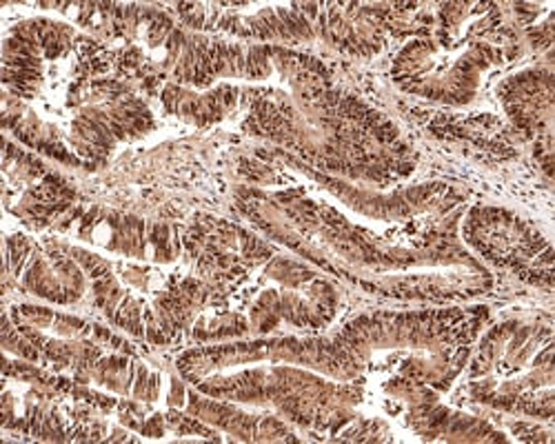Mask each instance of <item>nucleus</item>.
<instances>
[{
  "instance_id": "f257e3e1",
  "label": "nucleus",
  "mask_w": 555,
  "mask_h": 444,
  "mask_svg": "<svg viewBox=\"0 0 555 444\" xmlns=\"http://www.w3.org/2000/svg\"><path fill=\"white\" fill-rule=\"evenodd\" d=\"M487 318V306L383 309L360 314L330 334L258 336L201 344L182 351L176 369L190 382L218 369L285 363L338 382H362L366 374L389 371L396 365V378L447 391L467 367Z\"/></svg>"
},
{
  "instance_id": "f03ea898",
  "label": "nucleus",
  "mask_w": 555,
  "mask_h": 444,
  "mask_svg": "<svg viewBox=\"0 0 555 444\" xmlns=\"http://www.w3.org/2000/svg\"><path fill=\"white\" fill-rule=\"evenodd\" d=\"M238 211L269 240L281 243L318 272L372 296L406 302H455L491 289L487 264L465 245L434 236L402 243L351 222L334 205L302 192L243 187Z\"/></svg>"
},
{
  "instance_id": "7ed1b4c3",
  "label": "nucleus",
  "mask_w": 555,
  "mask_h": 444,
  "mask_svg": "<svg viewBox=\"0 0 555 444\" xmlns=\"http://www.w3.org/2000/svg\"><path fill=\"white\" fill-rule=\"evenodd\" d=\"M287 87L256 94L245 120L294 160L349 183L385 190L415 167L398 127L372 105L325 78L315 61L281 50L275 56Z\"/></svg>"
},
{
  "instance_id": "20e7f679",
  "label": "nucleus",
  "mask_w": 555,
  "mask_h": 444,
  "mask_svg": "<svg viewBox=\"0 0 555 444\" xmlns=\"http://www.w3.org/2000/svg\"><path fill=\"white\" fill-rule=\"evenodd\" d=\"M205 395L264 409L307 431L349 438L364 418L360 382H338L311 369L285 363H251L209 371L190 380Z\"/></svg>"
},
{
  "instance_id": "39448f33",
  "label": "nucleus",
  "mask_w": 555,
  "mask_h": 444,
  "mask_svg": "<svg viewBox=\"0 0 555 444\" xmlns=\"http://www.w3.org/2000/svg\"><path fill=\"white\" fill-rule=\"evenodd\" d=\"M551 323L508 318L482 331L467 361V391L489 409L551 422L555 414Z\"/></svg>"
},
{
  "instance_id": "423d86ee",
  "label": "nucleus",
  "mask_w": 555,
  "mask_h": 444,
  "mask_svg": "<svg viewBox=\"0 0 555 444\" xmlns=\"http://www.w3.org/2000/svg\"><path fill=\"white\" fill-rule=\"evenodd\" d=\"M116 10L125 18V27L141 34L171 82L209 89L218 80H267L275 74V56L283 48L196 31L154 8L129 5Z\"/></svg>"
},
{
  "instance_id": "0eeeda50",
  "label": "nucleus",
  "mask_w": 555,
  "mask_h": 444,
  "mask_svg": "<svg viewBox=\"0 0 555 444\" xmlns=\"http://www.w3.org/2000/svg\"><path fill=\"white\" fill-rule=\"evenodd\" d=\"M502 58L500 48L482 40L413 38L396 54L391 78L409 96L465 107L476 101L485 74Z\"/></svg>"
},
{
  "instance_id": "6e6552de",
  "label": "nucleus",
  "mask_w": 555,
  "mask_h": 444,
  "mask_svg": "<svg viewBox=\"0 0 555 444\" xmlns=\"http://www.w3.org/2000/svg\"><path fill=\"white\" fill-rule=\"evenodd\" d=\"M50 230L101 251L152 264H171L182 253V232L178 225L103 205L76 203Z\"/></svg>"
},
{
  "instance_id": "1a4fd4ad",
  "label": "nucleus",
  "mask_w": 555,
  "mask_h": 444,
  "mask_svg": "<svg viewBox=\"0 0 555 444\" xmlns=\"http://www.w3.org/2000/svg\"><path fill=\"white\" fill-rule=\"evenodd\" d=\"M460 236L478 260L551 289L553 247L529 220L504 207L476 205L460 222Z\"/></svg>"
},
{
  "instance_id": "9d476101",
  "label": "nucleus",
  "mask_w": 555,
  "mask_h": 444,
  "mask_svg": "<svg viewBox=\"0 0 555 444\" xmlns=\"http://www.w3.org/2000/svg\"><path fill=\"white\" fill-rule=\"evenodd\" d=\"M154 129V112L143 99L118 82H103L94 87V99L80 105L74 114L67 129V143L82 160L85 169H96L103 167L120 145L143 139Z\"/></svg>"
},
{
  "instance_id": "9b49d317",
  "label": "nucleus",
  "mask_w": 555,
  "mask_h": 444,
  "mask_svg": "<svg viewBox=\"0 0 555 444\" xmlns=\"http://www.w3.org/2000/svg\"><path fill=\"white\" fill-rule=\"evenodd\" d=\"M5 291L14 283L21 291L50 304L69 306L89 291L87 274L69 253L65 238L36 240L27 234H12L3 245Z\"/></svg>"
},
{
  "instance_id": "f8f14e48",
  "label": "nucleus",
  "mask_w": 555,
  "mask_h": 444,
  "mask_svg": "<svg viewBox=\"0 0 555 444\" xmlns=\"http://www.w3.org/2000/svg\"><path fill=\"white\" fill-rule=\"evenodd\" d=\"M292 167L305 173L322 192L332 194L351 211L369 218L380 220L385 225H413L415 220L438 218L442 220L449 211L462 205V196L447 183H423L400 190H376V187H358L356 183L343 181L327 173L309 169L307 165L294 160L292 156L278 152Z\"/></svg>"
},
{
  "instance_id": "ddd939ff",
  "label": "nucleus",
  "mask_w": 555,
  "mask_h": 444,
  "mask_svg": "<svg viewBox=\"0 0 555 444\" xmlns=\"http://www.w3.org/2000/svg\"><path fill=\"white\" fill-rule=\"evenodd\" d=\"M318 12L320 3L262 5L251 14L222 10L220 5H180L184 27L207 34L216 31L234 36L243 42L283 50L318 42Z\"/></svg>"
},
{
  "instance_id": "4468645a",
  "label": "nucleus",
  "mask_w": 555,
  "mask_h": 444,
  "mask_svg": "<svg viewBox=\"0 0 555 444\" xmlns=\"http://www.w3.org/2000/svg\"><path fill=\"white\" fill-rule=\"evenodd\" d=\"M76 38L72 25L54 18H25L3 36L0 52V80L3 92L25 103L34 101L44 84L50 61L63 58Z\"/></svg>"
},
{
  "instance_id": "2eb2a0df",
  "label": "nucleus",
  "mask_w": 555,
  "mask_h": 444,
  "mask_svg": "<svg viewBox=\"0 0 555 444\" xmlns=\"http://www.w3.org/2000/svg\"><path fill=\"white\" fill-rule=\"evenodd\" d=\"M340 293L327 278L315 276L302 285L262 289L249 306V331L271 336L275 329L294 327L307 334L325 331L338 316Z\"/></svg>"
},
{
  "instance_id": "dca6fc26",
  "label": "nucleus",
  "mask_w": 555,
  "mask_h": 444,
  "mask_svg": "<svg viewBox=\"0 0 555 444\" xmlns=\"http://www.w3.org/2000/svg\"><path fill=\"white\" fill-rule=\"evenodd\" d=\"M387 395L404 405V422L427 442H508L506 433L485 418L444 405L440 391L409 378H389Z\"/></svg>"
},
{
  "instance_id": "f3484780",
  "label": "nucleus",
  "mask_w": 555,
  "mask_h": 444,
  "mask_svg": "<svg viewBox=\"0 0 555 444\" xmlns=\"http://www.w3.org/2000/svg\"><path fill=\"white\" fill-rule=\"evenodd\" d=\"M178 409L198 418L201 422L222 431L238 442H296L292 425L269 412H251L245 405L229 403L201 393L198 389H188L178 403Z\"/></svg>"
},
{
  "instance_id": "a211bd4d",
  "label": "nucleus",
  "mask_w": 555,
  "mask_h": 444,
  "mask_svg": "<svg viewBox=\"0 0 555 444\" xmlns=\"http://www.w3.org/2000/svg\"><path fill=\"white\" fill-rule=\"evenodd\" d=\"M67 249L87 274L94 306L116 329L145 340V306L120 283L114 272V264L99 251L74 245L69 240Z\"/></svg>"
},
{
  "instance_id": "6ab92c4d",
  "label": "nucleus",
  "mask_w": 555,
  "mask_h": 444,
  "mask_svg": "<svg viewBox=\"0 0 555 444\" xmlns=\"http://www.w3.org/2000/svg\"><path fill=\"white\" fill-rule=\"evenodd\" d=\"M553 71L551 67H529L514 76H508L498 87V99L512 118V122L522 129L527 136L538 141L551 136L553 120Z\"/></svg>"
},
{
  "instance_id": "aec40b11",
  "label": "nucleus",
  "mask_w": 555,
  "mask_h": 444,
  "mask_svg": "<svg viewBox=\"0 0 555 444\" xmlns=\"http://www.w3.org/2000/svg\"><path fill=\"white\" fill-rule=\"evenodd\" d=\"M214 296V287L196 278H188L158 293L145 306V340L156 347L176 342L184 331L196 327V318Z\"/></svg>"
},
{
  "instance_id": "412c9836",
  "label": "nucleus",
  "mask_w": 555,
  "mask_h": 444,
  "mask_svg": "<svg viewBox=\"0 0 555 444\" xmlns=\"http://www.w3.org/2000/svg\"><path fill=\"white\" fill-rule=\"evenodd\" d=\"M318 40L353 58H374L385 50V27L369 10L343 3H320Z\"/></svg>"
},
{
  "instance_id": "4be33fe9",
  "label": "nucleus",
  "mask_w": 555,
  "mask_h": 444,
  "mask_svg": "<svg viewBox=\"0 0 555 444\" xmlns=\"http://www.w3.org/2000/svg\"><path fill=\"white\" fill-rule=\"evenodd\" d=\"M72 378L78 384H94L147 405L158 403L165 389L160 371L131 358L129 353L114 351H105L96 361L78 369Z\"/></svg>"
},
{
  "instance_id": "5701e85b",
  "label": "nucleus",
  "mask_w": 555,
  "mask_h": 444,
  "mask_svg": "<svg viewBox=\"0 0 555 444\" xmlns=\"http://www.w3.org/2000/svg\"><path fill=\"white\" fill-rule=\"evenodd\" d=\"M160 103L182 122L209 127L222 122L241 107L243 89L231 82H220L209 89H192L169 80L160 89Z\"/></svg>"
},
{
  "instance_id": "b1692460",
  "label": "nucleus",
  "mask_w": 555,
  "mask_h": 444,
  "mask_svg": "<svg viewBox=\"0 0 555 444\" xmlns=\"http://www.w3.org/2000/svg\"><path fill=\"white\" fill-rule=\"evenodd\" d=\"M3 129L8 136L16 139V143L34 154L54 158L67 167L85 169L82 160L72 152L67 139L61 136L59 127L40 118L29 103L14 99L8 92H3Z\"/></svg>"
},
{
  "instance_id": "393cba45",
  "label": "nucleus",
  "mask_w": 555,
  "mask_h": 444,
  "mask_svg": "<svg viewBox=\"0 0 555 444\" xmlns=\"http://www.w3.org/2000/svg\"><path fill=\"white\" fill-rule=\"evenodd\" d=\"M78 203V194L63 175L50 171L38 183L25 187L8 209L31 230H50L54 222Z\"/></svg>"
},
{
  "instance_id": "a878e982",
  "label": "nucleus",
  "mask_w": 555,
  "mask_h": 444,
  "mask_svg": "<svg viewBox=\"0 0 555 444\" xmlns=\"http://www.w3.org/2000/svg\"><path fill=\"white\" fill-rule=\"evenodd\" d=\"M0 344H3L5 355H14L16 361L40 365V351L34 347V342L18 329L16 321L12 318V311H3V325H0Z\"/></svg>"
}]
</instances>
